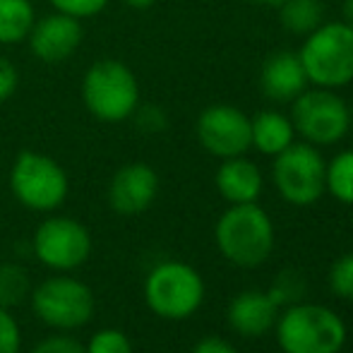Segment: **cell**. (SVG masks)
Listing matches in <instances>:
<instances>
[{"label": "cell", "mask_w": 353, "mask_h": 353, "mask_svg": "<svg viewBox=\"0 0 353 353\" xmlns=\"http://www.w3.org/2000/svg\"><path fill=\"white\" fill-rule=\"evenodd\" d=\"M307 82L322 89L346 87L353 82V29L344 22L320 24L298 53Z\"/></svg>", "instance_id": "277c9868"}, {"label": "cell", "mask_w": 353, "mask_h": 353, "mask_svg": "<svg viewBox=\"0 0 353 353\" xmlns=\"http://www.w3.org/2000/svg\"><path fill=\"white\" fill-rule=\"evenodd\" d=\"M214 241L223 257L241 270H255L274 250V223L255 202L233 205L219 216Z\"/></svg>", "instance_id": "6da1fadb"}, {"label": "cell", "mask_w": 353, "mask_h": 353, "mask_svg": "<svg viewBox=\"0 0 353 353\" xmlns=\"http://www.w3.org/2000/svg\"><path fill=\"white\" fill-rule=\"evenodd\" d=\"M123 5H128V8L132 10H149L157 0H121Z\"/></svg>", "instance_id": "f546056e"}, {"label": "cell", "mask_w": 353, "mask_h": 353, "mask_svg": "<svg viewBox=\"0 0 353 353\" xmlns=\"http://www.w3.org/2000/svg\"><path fill=\"white\" fill-rule=\"evenodd\" d=\"M330 286L336 296L353 301V252L339 257L330 270Z\"/></svg>", "instance_id": "603a6c76"}, {"label": "cell", "mask_w": 353, "mask_h": 353, "mask_svg": "<svg viewBox=\"0 0 353 353\" xmlns=\"http://www.w3.org/2000/svg\"><path fill=\"white\" fill-rule=\"evenodd\" d=\"M32 310L46 327L58 332H72L89 325L97 312L94 291L84 281L74 279L68 272L48 276L32 288Z\"/></svg>", "instance_id": "8992f818"}, {"label": "cell", "mask_w": 353, "mask_h": 353, "mask_svg": "<svg viewBox=\"0 0 353 353\" xmlns=\"http://www.w3.org/2000/svg\"><path fill=\"white\" fill-rule=\"evenodd\" d=\"M10 190L14 200L32 212H56L70 192V181L61 163L41 152H19L10 168Z\"/></svg>", "instance_id": "5b68a950"}, {"label": "cell", "mask_w": 353, "mask_h": 353, "mask_svg": "<svg viewBox=\"0 0 353 353\" xmlns=\"http://www.w3.org/2000/svg\"><path fill=\"white\" fill-rule=\"evenodd\" d=\"M82 19H74L63 12H53L34 22L27 43L32 56L37 61H41L43 65H61V63L70 61L77 53V48L82 46Z\"/></svg>", "instance_id": "7c38bea8"}, {"label": "cell", "mask_w": 353, "mask_h": 353, "mask_svg": "<svg viewBox=\"0 0 353 353\" xmlns=\"http://www.w3.org/2000/svg\"><path fill=\"white\" fill-rule=\"evenodd\" d=\"M327 163L312 144H291L274 157L272 181L288 205L310 207L325 195Z\"/></svg>", "instance_id": "9c48e42d"}, {"label": "cell", "mask_w": 353, "mask_h": 353, "mask_svg": "<svg viewBox=\"0 0 353 353\" xmlns=\"http://www.w3.org/2000/svg\"><path fill=\"white\" fill-rule=\"evenodd\" d=\"M159 195V176L149 163H125L108 183V205L116 214L137 216L154 205Z\"/></svg>", "instance_id": "4fadbf2b"}, {"label": "cell", "mask_w": 353, "mask_h": 353, "mask_svg": "<svg viewBox=\"0 0 353 353\" xmlns=\"http://www.w3.org/2000/svg\"><path fill=\"white\" fill-rule=\"evenodd\" d=\"M197 140L219 159H233L243 157L252 147V132H250V118L236 106H210L197 118Z\"/></svg>", "instance_id": "8fae6325"}, {"label": "cell", "mask_w": 353, "mask_h": 353, "mask_svg": "<svg viewBox=\"0 0 353 353\" xmlns=\"http://www.w3.org/2000/svg\"><path fill=\"white\" fill-rule=\"evenodd\" d=\"M32 353H87V351H84V344H79L72 336L53 334L46 336L43 341H39Z\"/></svg>", "instance_id": "4316f807"}, {"label": "cell", "mask_w": 353, "mask_h": 353, "mask_svg": "<svg viewBox=\"0 0 353 353\" xmlns=\"http://www.w3.org/2000/svg\"><path fill=\"white\" fill-rule=\"evenodd\" d=\"M346 336L344 320L325 305L296 303L276 317V341L283 353H339Z\"/></svg>", "instance_id": "3957f363"}, {"label": "cell", "mask_w": 353, "mask_h": 353, "mask_svg": "<svg viewBox=\"0 0 353 353\" xmlns=\"http://www.w3.org/2000/svg\"><path fill=\"white\" fill-rule=\"evenodd\" d=\"M22 349V332L12 312L0 307V353H19Z\"/></svg>", "instance_id": "d4e9b609"}, {"label": "cell", "mask_w": 353, "mask_h": 353, "mask_svg": "<svg viewBox=\"0 0 353 353\" xmlns=\"http://www.w3.org/2000/svg\"><path fill=\"white\" fill-rule=\"evenodd\" d=\"M293 130L312 147H330L344 140L351 128V108L332 89H312L293 99Z\"/></svg>", "instance_id": "ba28073f"}, {"label": "cell", "mask_w": 353, "mask_h": 353, "mask_svg": "<svg viewBox=\"0 0 353 353\" xmlns=\"http://www.w3.org/2000/svg\"><path fill=\"white\" fill-rule=\"evenodd\" d=\"M82 103L99 123H123L140 106V84L130 68L116 58H101L82 77Z\"/></svg>", "instance_id": "7a4b0ae2"}, {"label": "cell", "mask_w": 353, "mask_h": 353, "mask_svg": "<svg viewBox=\"0 0 353 353\" xmlns=\"http://www.w3.org/2000/svg\"><path fill=\"white\" fill-rule=\"evenodd\" d=\"M248 3H252V5H272V8H279L283 0H248Z\"/></svg>", "instance_id": "1f68e13d"}, {"label": "cell", "mask_w": 353, "mask_h": 353, "mask_svg": "<svg viewBox=\"0 0 353 353\" xmlns=\"http://www.w3.org/2000/svg\"><path fill=\"white\" fill-rule=\"evenodd\" d=\"M252 147L267 157H276L293 144V123L279 111H260L250 121Z\"/></svg>", "instance_id": "e0dca14e"}, {"label": "cell", "mask_w": 353, "mask_h": 353, "mask_svg": "<svg viewBox=\"0 0 353 353\" xmlns=\"http://www.w3.org/2000/svg\"><path fill=\"white\" fill-rule=\"evenodd\" d=\"M132 118H135L137 128L144 132H161V130H166V125H168L166 113L159 106H137Z\"/></svg>", "instance_id": "484cf974"}, {"label": "cell", "mask_w": 353, "mask_h": 353, "mask_svg": "<svg viewBox=\"0 0 353 353\" xmlns=\"http://www.w3.org/2000/svg\"><path fill=\"white\" fill-rule=\"evenodd\" d=\"M32 250L48 270L72 272L92 255V233L72 216H48L34 231Z\"/></svg>", "instance_id": "30bf717a"}, {"label": "cell", "mask_w": 353, "mask_h": 353, "mask_svg": "<svg viewBox=\"0 0 353 353\" xmlns=\"http://www.w3.org/2000/svg\"><path fill=\"white\" fill-rule=\"evenodd\" d=\"M32 296V279L27 270L14 262L0 265V307L12 310Z\"/></svg>", "instance_id": "44dd1931"}, {"label": "cell", "mask_w": 353, "mask_h": 353, "mask_svg": "<svg viewBox=\"0 0 353 353\" xmlns=\"http://www.w3.org/2000/svg\"><path fill=\"white\" fill-rule=\"evenodd\" d=\"M192 353H238V351L226 339H221V336H205L202 341H197Z\"/></svg>", "instance_id": "f1b7e54d"}, {"label": "cell", "mask_w": 353, "mask_h": 353, "mask_svg": "<svg viewBox=\"0 0 353 353\" xmlns=\"http://www.w3.org/2000/svg\"><path fill=\"white\" fill-rule=\"evenodd\" d=\"M144 301L163 320H185L205 301V279L185 262H161L144 279Z\"/></svg>", "instance_id": "52a82bcc"}, {"label": "cell", "mask_w": 353, "mask_h": 353, "mask_svg": "<svg viewBox=\"0 0 353 353\" xmlns=\"http://www.w3.org/2000/svg\"><path fill=\"white\" fill-rule=\"evenodd\" d=\"M53 5L56 12L70 14L74 19H87V17H97L99 12L108 8L111 0H48Z\"/></svg>", "instance_id": "cb8c5ba5"}, {"label": "cell", "mask_w": 353, "mask_h": 353, "mask_svg": "<svg viewBox=\"0 0 353 353\" xmlns=\"http://www.w3.org/2000/svg\"><path fill=\"white\" fill-rule=\"evenodd\" d=\"M260 84H262V92L276 103H288L298 94L305 92L307 77L301 65L298 53L291 51L272 53L265 61V65H262Z\"/></svg>", "instance_id": "5bb4252c"}, {"label": "cell", "mask_w": 353, "mask_h": 353, "mask_svg": "<svg viewBox=\"0 0 353 353\" xmlns=\"http://www.w3.org/2000/svg\"><path fill=\"white\" fill-rule=\"evenodd\" d=\"M84 351L87 353H132V341L125 332L106 327V330H99L97 334H92V339L84 346Z\"/></svg>", "instance_id": "7402d4cb"}, {"label": "cell", "mask_w": 353, "mask_h": 353, "mask_svg": "<svg viewBox=\"0 0 353 353\" xmlns=\"http://www.w3.org/2000/svg\"><path fill=\"white\" fill-rule=\"evenodd\" d=\"M216 190L231 205H248L257 202L262 195V173L252 161L243 157L223 159V163L216 171Z\"/></svg>", "instance_id": "2e32d148"}, {"label": "cell", "mask_w": 353, "mask_h": 353, "mask_svg": "<svg viewBox=\"0 0 353 353\" xmlns=\"http://www.w3.org/2000/svg\"><path fill=\"white\" fill-rule=\"evenodd\" d=\"M344 24L353 29V0H344Z\"/></svg>", "instance_id": "4dcf8cb0"}, {"label": "cell", "mask_w": 353, "mask_h": 353, "mask_svg": "<svg viewBox=\"0 0 353 353\" xmlns=\"http://www.w3.org/2000/svg\"><path fill=\"white\" fill-rule=\"evenodd\" d=\"M279 305L270 293L243 291L228 305V325L241 336H260L276 325Z\"/></svg>", "instance_id": "9a60e30c"}, {"label": "cell", "mask_w": 353, "mask_h": 353, "mask_svg": "<svg viewBox=\"0 0 353 353\" xmlns=\"http://www.w3.org/2000/svg\"><path fill=\"white\" fill-rule=\"evenodd\" d=\"M19 87V72L5 56H0V103L12 99V94Z\"/></svg>", "instance_id": "83f0119b"}, {"label": "cell", "mask_w": 353, "mask_h": 353, "mask_svg": "<svg viewBox=\"0 0 353 353\" xmlns=\"http://www.w3.org/2000/svg\"><path fill=\"white\" fill-rule=\"evenodd\" d=\"M37 22L32 0H0V46L27 41Z\"/></svg>", "instance_id": "ac0fdd59"}, {"label": "cell", "mask_w": 353, "mask_h": 353, "mask_svg": "<svg viewBox=\"0 0 353 353\" xmlns=\"http://www.w3.org/2000/svg\"><path fill=\"white\" fill-rule=\"evenodd\" d=\"M322 10L320 0H283L279 5V19L286 32L296 37H307L322 24Z\"/></svg>", "instance_id": "d6986e66"}, {"label": "cell", "mask_w": 353, "mask_h": 353, "mask_svg": "<svg viewBox=\"0 0 353 353\" xmlns=\"http://www.w3.org/2000/svg\"><path fill=\"white\" fill-rule=\"evenodd\" d=\"M325 190H330V195L344 205H353V149L336 154L327 163Z\"/></svg>", "instance_id": "ffe728a7"}]
</instances>
